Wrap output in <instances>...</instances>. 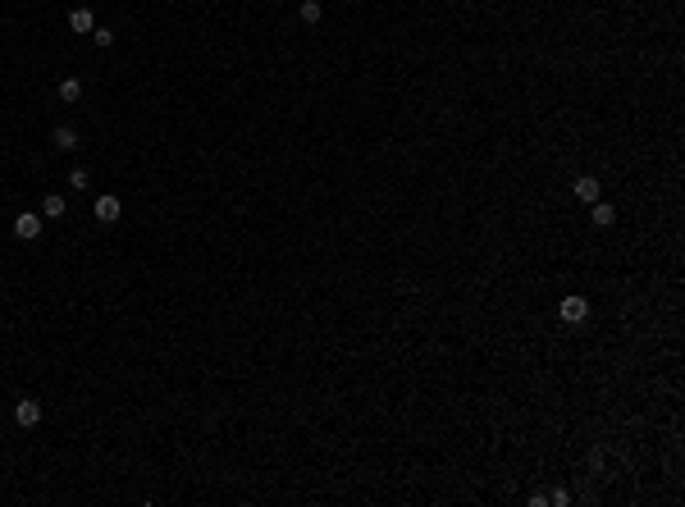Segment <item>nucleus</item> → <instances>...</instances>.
Returning a JSON list of instances; mask_svg holds the SVG:
<instances>
[{"instance_id": "nucleus-1", "label": "nucleus", "mask_w": 685, "mask_h": 507, "mask_svg": "<svg viewBox=\"0 0 685 507\" xmlns=\"http://www.w3.org/2000/svg\"><path fill=\"white\" fill-rule=\"evenodd\" d=\"M14 238H23V242L42 238V220H37V210H18V215H14Z\"/></svg>"}, {"instance_id": "nucleus-2", "label": "nucleus", "mask_w": 685, "mask_h": 507, "mask_svg": "<svg viewBox=\"0 0 685 507\" xmlns=\"http://www.w3.org/2000/svg\"><path fill=\"white\" fill-rule=\"evenodd\" d=\"M557 316H562L566 325H581V320H590V302H585V297H576V292H571V297H562Z\"/></svg>"}, {"instance_id": "nucleus-3", "label": "nucleus", "mask_w": 685, "mask_h": 507, "mask_svg": "<svg viewBox=\"0 0 685 507\" xmlns=\"http://www.w3.org/2000/svg\"><path fill=\"white\" fill-rule=\"evenodd\" d=\"M14 421L23 425V430H37V425H42V402H32V398H18Z\"/></svg>"}, {"instance_id": "nucleus-4", "label": "nucleus", "mask_w": 685, "mask_h": 507, "mask_svg": "<svg viewBox=\"0 0 685 507\" xmlns=\"http://www.w3.org/2000/svg\"><path fill=\"white\" fill-rule=\"evenodd\" d=\"M69 28H73V32H92V28H96V14L87 5H73L69 9Z\"/></svg>"}, {"instance_id": "nucleus-5", "label": "nucleus", "mask_w": 685, "mask_h": 507, "mask_svg": "<svg viewBox=\"0 0 685 507\" xmlns=\"http://www.w3.org/2000/svg\"><path fill=\"white\" fill-rule=\"evenodd\" d=\"M92 210H96V220H101V224H114L123 206H119V197H96V206H92Z\"/></svg>"}, {"instance_id": "nucleus-6", "label": "nucleus", "mask_w": 685, "mask_h": 507, "mask_svg": "<svg viewBox=\"0 0 685 507\" xmlns=\"http://www.w3.org/2000/svg\"><path fill=\"white\" fill-rule=\"evenodd\" d=\"M576 197H581V201H590V206H594V201L603 197L599 179H594V174H585V179H576Z\"/></svg>"}, {"instance_id": "nucleus-7", "label": "nucleus", "mask_w": 685, "mask_h": 507, "mask_svg": "<svg viewBox=\"0 0 685 507\" xmlns=\"http://www.w3.org/2000/svg\"><path fill=\"white\" fill-rule=\"evenodd\" d=\"M51 146H55V151H73V146H78V129H69V124H60V129L51 133Z\"/></svg>"}, {"instance_id": "nucleus-8", "label": "nucleus", "mask_w": 685, "mask_h": 507, "mask_svg": "<svg viewBox=\"0 0 685 507\" xmlns=\"http://www.w3.org/2000/svg\"><path fill=\"white\" fill-rule=\"evenodd\" d=\"M64 206H69V201H64L60 192H51V197L42 201V215H46V220H60V215H64Z\"/></svg>"}, {"instance_id": "nucleus-9", "label": "nucleus", "mask_w": 685, "mask_h": 507, "mask_svg": "<svg viewBox=\"0 0 685 507\" xmlns=\"http://www.w3.org/2000/svg\"><path fill=\"white\" fill-rule=\"evenodd\" d=\"M297 14H302V23H320V18H325V5H320V0H302V9H297Z\"/></svg>"}, {"instance_id": "nucleus-10", "label": "nucleus", "mask_w": 685, "mask_h": 507, "mask_svg": "<svg viewBox=\"0 0 685 507\" xmlns=\"http://www.w3.org/2000/svg\"><path fill=\"white\" fill-rule=\"evenodd\" d=\"M594 224H599V229H607V224H612L617 220V210L612 206H607V201H594V215H590Z\"/></svg>"}, {"instance_id": "nucleus-11", "label": "nucleus", "mask_w": 685, "mask_h": 507, "mask_svg": "<svg viewBox=\"0 0 685 507\" xmlns=\"http://www.w3.org/2000/svg\"><path fill=\"white\" fill-rule=\"evenodd\" d=\"M60 96H64V101H78V96H83V78H64V83H60Z\"/></svg>"}, {"instance_id": "nucleus-12", "label": "nucleus", "mask_w": 685, "mask_h": 507, "mask_svg": "<svg viewBox=\"0 0 685 507\" xmlns=\"http://www.w3.org/2000/svg\"><path fill=\"white\" fill-rule=\"evenodd\" d=\"M92 42H96V46H110L114 32H110V28H92Z\"/></svg>"}, {"instance_id": "nucleus-13", "label": "nucleus", "mask_w": 685, "mask_h": 507, "mask_svg": "<svg viewBox=\"0 0 685 507\" xmlns=\"http://www.w3.org/2000/svg\"><path fill=\"white\" fill-rule=\"evenodd\" d=\"M69 183H73V192L87 188V169H73V174H69Z\"/></svg>"}]
</instances>
